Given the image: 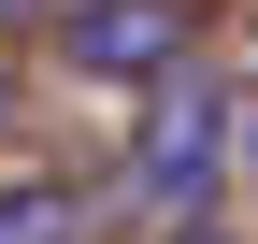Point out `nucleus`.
<instances>
[{"label": "nucleus", "instance_id": "nucleus-1", "mask_svg": "<svg viewBox=\"0 0 258 244\" xmlns=\"http://www.w3.org/2000/svg\"><path fill=\"white\" fill-rule=\"evenodd\" d=\"M215 158H230V101H215L201 72H172L158 115H144V158H129V172H144V201H201Z\"/></svg>", "mask_w": 258, "mask_h": 244}, {"label": "nucleus", "instance_id": "nucleus-2", "mask_svg": "<svg viewBox=\"0 0 258 244\" xmlns=\"http://www.w3.org/2000/svg\"><path fill=\"white\" fill-rule=\"evenodd\" d=\"M72 72H101V86H172V72H186V15H172V0H86V15H72Z\"/></svg>", "mask_w": 258, "mask_h": 244}, {"label": "nucleus", "instance_id": "nucleus-3", "mask_svg": "<svg viewBox=\"0 0 258 244\" xmlns=\"http://www.w3.org/2000/svg\"><path fill=\"white\" fill-rule=\"evenodd\" d=\"M0 244H72V187H0Z\"/></svg>", "mask_w": 258, "mask_h": 244}, {"label": "nucleus", "instance_id": "nucleus-4", "mask_svg": "<svg viewBox=\"0 0 258 244\" xmlns=\"http://www.w3.org/2000/svg\"><path fill=\"white\" fill-rule=\"evenodd\" d=\"M186 244H215V230H186Z\"/></svg>", "mask_w": 258, "mask_h": 244}]
</instances>
